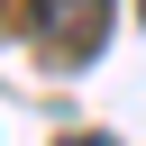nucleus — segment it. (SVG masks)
<instances>
[{
	"label": "nucleus",
	"instance_id": "obj_1",
	"mask_svg": "<svg viewBox=\"0 0 146 146\" xmlns=\"http://www.w3.org/2000/svg\"><path fill=\"white\" fill-rule=\"evenodd\" d=\"M27 36L55 64H73V55H91L110 36V0H27Z\"/></svg>",
	"mask_w": 146,
	"mask_h": 146
},
{
	"label": "nucleus",
	"instance_id": "obj_3",
	"mask_svg": "<svg viewBox=\"0 0 146 146\" xmlns=\"http://www.w3.org/2000/svg\"><path fill=\"white\" fill-rule=\"evenodd\" d=\"M137 9H146V0H137Z\"/></svg>",
	"mask_w": 146,
	"mask_h": 146
},
{
	"label": "nucleus",
	"instance_id": "obj_2",
	"mask_svg": "<svg viewBox=\"0 0 146 146\" xmlns=\"http://www.w3.org/2000/svg\"><path fill=\"white\" fill-rule=\"evenodd\" d=\"M64 146H110V137H64Z\"/></svg>",
	"mask_w": 146,
	"mask_h": 146
}]
</instances>
